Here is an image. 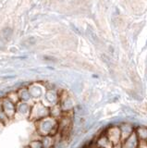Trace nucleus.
I'll return each instance as SVG.
<instances>
[{"mask_svg": "<svg viewBox=\"0 0 147 148\" xmlns=\"http://www.w3.org/2000/svg\"><path fill=\"white\" fill-rule=\"evenodd\" d=\"M35 132L40 136H56L58 134V123L57 120L51 117H47L42 120L34 122Z\"/></svg>", "mask_w": 147, "mask_h": 148, "instance_id": "1", "label": "nucleus"}, {"mask_svg": "<svg viewBox=\"0 0 147 148\" xmlns=\"http://www.w3.org/2000/svg\"><path fill=\"white\" fill-rule=\"evenodd\" d=\"M47 117H50V109L46 104H44L42 102H35L31 106V114L29 118L30 120L36 122Z\"/></svg>", "mask_w": 147, "mask_h": 148, "instance_id": "2", "label": "nucleus"}, {"mask_svg": "<svg viewBox=\"0 0 147 148\" xmlns=\"http://www.w3.org/2000/svg\"><path fill=\"white\" fill-rule=\"evenodd\" d=\"M105 134L108 137V139L112 142L115 147H118L121 145L122 136L119 125H110L109 127L105 128L104 131Z\"/></svg>", "mask_w": 147, "mask_h": 148, "instance_id": "3", "label": "nucleus"}, {"mask_svg": "<svg viewBox=\"0 0 147 148\" xmlns=\"http://www.w3.org/2000/svg\"><path fill=\"white\" fill-rule=\"evenodd\" d=\"M58 104L60 105L63 112H74L75 103L72 96L66 91H62L59 92V101Z\"/></svg>", "mask_w": 147, "mask_h": 148, "instance_id": "4", "label": "nucleus"}, {"mask_svg": "<svg viewBox=\"0 0 147 148\" xmlns=\"http://www.w3.org/2000/svg\"><path fill=\"white\" fill-rule=\"evenodd\" d=\"M28 89H29L31 99L36 100L44 96V94H45L44 88L43 85H41L40 83H33V84H31L28 87Z\"/></svg>", "mask_w": 147, "mask_h": 148, "instance_id": "5", "label": "nucleus"}, {"mask_svg": "<svg viewBox=\"0 0 147 148\" xmlns=\"http://www.w3.org/2000/svg\"><path fill=\"white\" fill-rule=\"evenodd\" d=\"M139 145L140 140L134 132L131 136H129L125 140L121 142V145H119V148H139Z\"/></svg>", "mask_w": 147, "mask_h": 148, "instance_id": "6", "label": "nucleus"}, {"mask_svg": "<svg viewBox=\"0 0 147 148\" xmlns=\"http://www.w3.org/2000/svg\"><path fill=\"white\" fill-rule=\"evenodd\" d=\"M16 109H17V105L12 103V102L10 100H8L7 97L2 99V110L10 118V119L15 117Z\"/></svg>", "mask_w": 147, "mask_h": 148, "instance_id": "7", "label": "nucleus"}, {"mask_svg": "<svg viewBox=\"0 0 147 148\" xmlns=\"http://www.w3.org/2000/svg\"><path fill=\"white\" fill-rule=\"evenodd\" d=\"M93 142L100 148H116L112 143V142L110 141L108 137L105 134L104 132L96 136Z\"/></svg>", "mask_w": 147, "mask_h": 148, "instance_id": "8", "label": "nucleus"}, {"mask_svg": "<svg viewBox=\"0 0 147 148\" xmlns=\"http://www.w3.org/2000/svg\"><path fill=\"white\" fill-rule=\"evenodd\" d=\"M31 106H30L26 102H20L17 105L16 109V115L15 116H21L22 119H29L31 114Z\"/></svg>", "mask_w": 147, "mask_h": 148, "instance_id": "9", "label": "nucleus"}, {"mask_svg": "<svg viewBox=\"0 0 147 148\" xmlns=\"http://www.w3.org/2000/svg\"><path fill=\"white\" fill-rule=\"evenodd\" d=\"M135 127L131 122L129 121H124L119 124V128H120L121 132V136H122V141L125 140L126 138L131 136V134L135 132Z\"/></svg>", "mask_w": 147, "mask_h": 148, "instance_id": "10", "label": "nucleus"}, {"mask_svg": "<svg viewBox=\"0 0 147 148\" xmlns=\"http://www.w3.org/2000/svg\"><path fill=\"white\" fill-rule=\"evenodd\" d=\"M129 76H130V81L131 82L132 89L136 91L137 92H140L141 90L142 89V83L140 76L138 75L137 72L135 71H133V69H131L130 71Z\"/></svg>", "mask_w": 147, "mask_h": 148, "instance_id": "11", "label": "nucleus"}, {"mask_svg": "<svg viewBox=\"0 0 147 148\" xmlns=\"http://www.w3.org/2000/svg\"><path fill=\"white\" fill-rule=\"evenodd\" d=\"M44 99L47 102V106H53L57 104L59 101V92L55 90H46L44 94Z\"/></svg>", "mask_w": 147, "mask_h": 148, "instance_id": "12", "label": "nucleus"}, {"mask_svg": "<svg viewBox=\"0 0 147 148\" xmlns=\"http://www.w3.org/2000/svg\"><path fill=\"white\" fill-rule=\"evenodd\" d=\"M49 109H50V117L55 119H59L61 118V116L63 115V109L61 108L60 105L58 103L57 104H55L53 106H49Z\"/></svg>", "mask_w": 147, "mask_h": 148, "instance_id": "13", "label": "nucleus"}, {"mask_svg": "<svg viewBox=\"0 0 147 148\" xmlns=\"http://www.w3.org/2000/svg\"><path fill=\"white\" fill-rule=\"evenodd\" d=\"M135 133L139 138L140 142H147V126L138 125L135 127Z\"/></svg>", "mask_w": 147, "mask_h": 148, "instance_id": "14", "label": "nucleus"}, {"mask_svg": "<svg viewBox=\"0 0 147 148\" xmlns=\"http://www.w3.org/2000/svg\"><path fill=\"white\" fill-rule=\"evenodd\" d=\"M18 94H19L21 102H26V103H28V101L31 99L28 87L21 88V89L19 92H18Z\"/></svg>", "mask_w": 147, "mask_h": 148, "instance_id": "15", "label": "nucleus"}, {"mask_svg": "<svg viewBox=\"0 0 147 148\" xmlns=\"http://www.w3.org/2000/svg\"><path fill=\"white\" fill-rule=\"evenodd\" d=\"M7 98L8 100H10L12 103H14L15 105H18L21 102V99H20V96H19V94H18V92H10V94H8Z\"/></svg>", "mask_w": 147, "mask_h": 148, "instance_id": "16", "label": "nucleus"}, {"mask_svg": "<svg viewBox=\"0 0 147 148\" xmlns=\"http://www.w3.org/2000/svg\"><path fill=\"white\" fill-rule=\"evenodd\" d=\"M28 146L30 148H44L41 139H36V140H31V142L29 143Z\"/></svg>", "mask_w": 147, "mask_h": 148, "instance_id": "17", "label": "nucleus"}, {"mask_svg": "<svg viewBox=\"0 0 147 148\" xmlns=\"http://www.w3.org/2000/svg\"><path fill=\"white\" fill-rule=\"evenodd\" d=\"M10 120V118L4 112L3 110H0V122H2L3 124H7Z\"/></svg>", "mask_w": 147, "mask_h": 148, "instance_id": "18", "label": "nucleus"}, {"mask_svg": "<svg viewBox=\"0 0 147 148\" xmlns=\"http://www.w3.org/2000/svg\"><path fill=\"white\" fill-rule=\"evenodd\" d=\"M3 34L5 36V38H10V35L12 34V29L11 28H5V29L3 30Z\"/></svg>", "mask_w": 147, "mask_h": 148, "instance_id": "19", "label": "nucleus"}, {"mask_svg": "<svg viewBox=\"0 0 147 148\" xmlns=\"http://www.w3.org/2000/svg\"><path fill=\"white\" fill-rule=\"evenodd\" d=\"M141 110L144 112V114L147 115V102H144L141 105Z\"/></svg>", "mask_w": 147, "mask_h": 148, "instance_id": "20", "label": "nucleus"}, {"mask_svg": "<svg viewBox=\"0 0 147 148\" xmlns=\"http://www.w3.org/2000/svg\"><path fill=\"white\" fill-rule=\"evenodd\" d=\"M26 42H27V43H28L30 45H34L36 41H35V39L34 38V37H30V38H29L28 40H27Z\"/></svg>", "mask_w": 147, "mask_h": 148, "instance_id": "21", "label": "nucleus"}, {"mask_svg": "<svg viewBox=\"0 0 147 148\" xmlns=\"http://www.w3.org/2000/svg\"><path fill=\"white\" fill-rule=\"evenodd\" d=\"M86 148H100L99 146H97V145H95V143H94V142H92L91 143H90V145H88V146H87Z\"/></svg>", "mask_w": 147, "mask_h": 148, "instance_id": "22", "label": "nucleus"}, {"mask_svg": "<svg viewBox=\"0 0 147 148\" xmlns=\"http://www.w3.org/2000/svg\"><path fill=\"white\" fill-rule=\"evenodd\" d=\"M4 127H5V124H3L2 122H0V132H1L2 130L4 129Z\"/></svg>", "mask_w": 147, "mask_h": 148, "instance_id": "23", "label": "nucleus"}, {"mask_svg": "<svg viewBox=\"0 0 147 148\" xmlns=\"http://www.w3.org/2000/svg\"><path fill=\"white\" fill-rule=\"evenodd\" d=\"M0 110H2V99L0 98Z\"/></svg>", "mask_w": 147, "mask_h": 148, "instance_id": "24", "label": "nucleus"}, {"mask_svg": "<svg viewBox=\"0 0 147 148\" xmlns=\"http://www.w3.org/2000/svg\"><path fill=\"white\" fill-rule=\"evenodd\" d=\"M25 148H30V147H29V146H28V145H27V146H26V147H25Z\"/></svg>", "mask_w": 147, "mask_h": 148, "instance_id": "25", "label": "nucleus"}]
</instances>
